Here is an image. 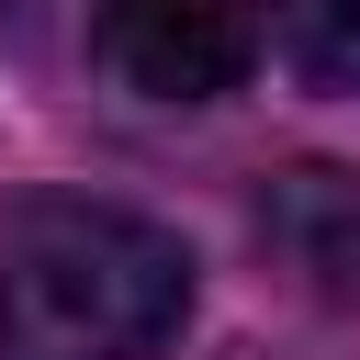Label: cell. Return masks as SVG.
<instances>
[{
  "instance_id": "277c9868",
  "label": "cell",
  "mask_w": 360,
  "mask_h": 360,
  "mask_svg": "<svg viewBox=\"0 0 360 360\" xmlns=\"http://www.w3.org/2000/svg\"><path fill=\"white\" fill-rule=\"evenodd\" d=\"M281 11V56L315 90H360V0H270Z\"/></svg>"
},
{
  "instance_id": "3957f363",
  "label": "cell",
  "mask_w": 360,
  "mask_h": 360,
  "mask_svg": "<svg viewBox=\"0 0 360 360\" xmlns=\"http://www.w3.org/2000/svg\"><path fill=\"white\" fill-rule=\"evenodd\" d=\"M259 248L315 292V304H360V169H281L259 191Z\"/></svg>"
},
{
  "instance_id": "6da1fadb",
  "label": "cell",
  "mask_w": 360,
  "mask_h": 360,
  "mask_svg": "<svg viewBox=\"0 0 360 360\" xmlns=\"http://www.w3.org/2000/svg\"><path fill=\"white\" fill-rule=\"evenodd\" d=\"M191 315V248L124 202L34 191L0 214V338L22 360H158Z\"/></svg>"
},
{
  "instance_id": "7a4b0ae2",
  "label": "cell",
  "mask_w": 360,
  "mask_h": 360,
  "mask_svg": "<svg viewBox=\"0 0 360 360\" xmlns=\"http://www.w3.org/2000/svg\"><path fill=\"white\" fill-rule=\"evenodd\" d=\"M270 0H101V68L135 101H225L259 68Z\"/></svg>"
}]
</instances>
